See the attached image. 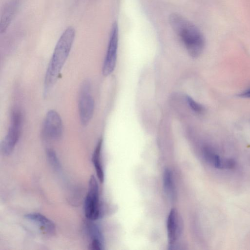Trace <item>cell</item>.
I'll return each mask as SVG.
<instances>
[{
  "instance_id": "1",
  "label": "cell",
  "mask_w": 250,
  "mask_h": 250,
  "mask_svg": "<svg viewBox=\"0 0 250 250\" xmlns=\"http://www.w3.org/2000/svg\"><path fill=\"white\" fill-rule=\"evenodd\" d=\"M75 33V29L72 26H69L63 31L59 39L45 75L44 86L45 93L57 81L71 51Z\"/></svg>"
},
{
  "instance_id": "2",
  "label": "cell",
  "mask_w": 250,
  "mask_h": 250,
  "mask_svg": "<svg viewBox=\"0 0 250 250\" xmlns=\"http://www.w3.org/2000/svg\"><path fill=\"white\" fill-rule=\"evenodd\" d=\"M169 21L188 54L194 58L198 57L205 46V39L201 31L194 24L177 13L171 14Z\"/></svg>"
},
{
  "instance_id": "3",
  "label": "cell",
  "mask_w": 250,
  "mask_h": 250,
  "mask_svg": "<svg viewBox=\"0 0 250 250\" xmlns=\"http://www.w3.org/2000/svg\"><path fill=\"white\" fill-rule=\"evenodd\" d=\"M22 119L21 111L18 109H14L7 134L1 145V150L4 155H8L14 150L21 134Z\"/></svg>"
},
{
  "instance_id": "4",
  "label": "cell",
  "mask_w": 250,
  "mask_h": 250,
  "mask_svg": "<svg viewBox=\"0 0 250 250\" xmlns=\"http://www.w3.org/2000/svg\"><path fill=\"white\" fill-rule=\"evenodd\" d=\"M94 100L91 94V84L85 81L80 88L78 107L81 124L85 125L92 119L94 111Z\"/></svg>"
},
{
  "instance_id": "5",
  "label": "cell",
  "mask_w": 250,
  "mask_h": 250,
  "mask_svg": "<svg viewBox=\"0 0 250 250\" xmlns=\"http://www.w3.org/2000/svg\"><path fill=\"white\" fill-rule=\"evenodd\" d=\"M84 208L86 217L91 221L97 220L101 215L99 186L94 176L89 179Z\"/></svg>"
},
{
  "instance_id": "6",
  "label": "cell",
  "mask_w": 250,
  "mask_h": 250,
  "mask_svg": "<svg viewBox=\"0 0 250 250\" xmlns=\"http://www.w3.org/2000/svg\"><path fill=\"white\" fill-rule=\"evenodd\" d=\"M119 42V28L116 22L113 23L110 30L106 53L102 68L104 76L111 74L114 70L117 58Z\"/></svg>"
},
{
  "instance_id": "7",
  "label": "cell",
  "mask_w": 250,
  "mask_h": 250,
  "mask_svg": "<svg viewBox=\"0 0 250 250\" xmlns=\"http://www.w3.org/2000/svg\"><path fill=\"white\" fill-rule=\"evenodd\" d=\"M62 131V123L60 115L54 110H49L46 114L43 125L44 137L49 140H58L61 138Z\"/></svg>"
},
{
  "instance_id": "8",
  "label": "cell",
  "mask_w": 250,
  "mask_h": 250,
  "mask_svg": "<svg viewBox=\"0 0 250 250\" xmlns=\"http://www.w3.org/2000/svg\"><path fill=\"white\" fill-rule=\"evenodd\" d=\"M184 227L183 219L179 212L175 208H172L168 214L167 229L168 243L174 244L180 237Z\"/></svg>"
},
{
  "instance_id": "9",
  "label": "cell",
  "mask_w": 250,
  "mask_h": 250,
  "mask_svg": "<svg viewBox=\"0 0 250 250\" xmlns=\"http://www.w3.org/2000/svg\"><path fill=\"white\" fill-rule=\"evenodd\" d=\"M20 4V0H11L4 5L0 17V33L5 32L10 25L18 11Z\"/></svg>"
},
{
  "instance_id": "10",
  "label": "cell",
  "mask_w": 250,
  "mask_h": 250,
  "mask_svg": "<svg viewBox=\"0 0 250 250\" xmlns=\"http://www.w3.org/2000/svg\"><path fill=\"white\" fill-rule=\"evenodd\" d=\"M25 218L33 222L47 233L52 234L55 231L54 223L45 216L39 213H32L25 215Z\"/></svg>"
},
{
  "instance_id": "11",
  "label": "cell",
  "mask_w": 250,
  "mask_h": 250,
  "mask_svg": "<svg viewBox=\"0 0 250 250\" xmlns=\"http://www.w3.org/2000/svg\"><path fill=\"white\" fill-rule=\"evenodd\" d=\"M88 231L91 242L90 249L93 250H102L104 249V239L101 230L98 226L94 224L88 225Z\"/></svg>"
},
{
  "instance_id": "12",
  "label": "cell",
  "mask_w": 250,
  "mask_h": 250,
  "mask_svg": "<svg viewBox=\"0 0 250 250\" xmlns=\"http://www.w3.org/2000/svg\"><path fill=\"white\" fill-rule=\"evenodd\" d=\"M163 186L165 191L168 198L174 200L176 198V190L173 173L169 168H166L163 173Z\"/></svg>"
},
{
  "instance_id": "13",
  "label": "cell",
  "mask_w": 250,
  "mask_h": 250,
  "mask_svg": "<svg viewBox=\"0 0 250 250\" xmlns=\"http://www.w3.org/2000/svg\"><path fill=\"white\" fill-rule=\"evenodd\" d=\"M102 145L103 140L100 139L97 144L92 158V161L94 166L97 175L101 183L104 182V177L101 158Z\"/></svg>"
},
{
  "instance_id": "14",
  "label": "cell",
  "mask_w": 250,
  "mask_h": 250,
  "mask_svg": "<svg viewBox=\"0 0 250 250\" xmlns=\"http://www.w3.org/2000/svg\"><path fill=\"white\" fill-rule=\"evenodd\" d=\"M203 154L205 159L213 167L218 169L224 168V161L211 148H204L203 151Z\"/></svg>"
},
{
  "instance_id": "15",
  "label": "cell",
  "mask_w": 250,
  "mask_h": 250,
  "mask_svg": "<svg viewBox=\"0 0 250 250\" xmlns=\"http://www.w3.org/2000/svg\"><path fill=\"white\" fill-rule=\"evenodd\" d=\"M186 100L190 108L195 113L202 114L205 111V107L190 96H187Z\"/></svg>"
},
{
  "instance_id": "16",
  "label": "cell",
  "mask_w": 250,
  "mask_h": 250,
  "mask_svg": "<svg viewBox=\"0 0 250 250\" xmlns=\"http://www.w3.org/2000/svg\"><path fill=\"white\" fill-rule=\"evenodd\" d=\"M47 155L48 160L53 167L56 169L60 168V163L57 155L52 149H48L47 151Z\"/></svg>"
},
{
  "instance_id": "17",
  "label": "cell",
  "mask_w": 250,
  "mask_h": 250,
  "mask_svg": "<svg viewBox=\"0 0 250 250\" xmlns=\"http://www.w3.org/2000/svg\"><path fill=\"white\" fill-rule=\"evenodd\" d=\"M236 165L235 161L232 158L227 159L224 161V168L227 169H231L235 167Z\"/></svg>"
},
{
  "instance_id": "18",
  "label": "cell",
  "mask_w": 250,
  "mask_h": 250,
  "mask_svg": "<svg viewBox=\"0 0 250 250\" xmlns=\"http://www.w3.org/2000/svg\"><path fill=\"white\" fill-rule=\"evenodd\" d=\"M238 96L241 98L250 99V87L239 93Z\"/></svg>"
}]
</instances>
